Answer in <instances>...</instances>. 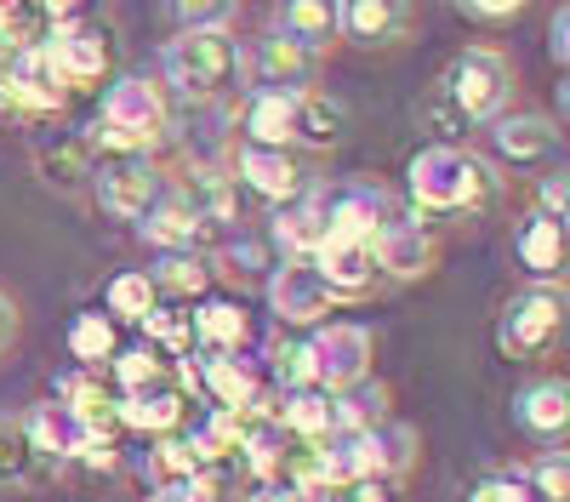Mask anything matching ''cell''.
<instances>
[{"mask_svg":"<svg viewBox=\"0 0 570 502\" xmlns=\"http://www.w3.org/2000/svg\"><path fill=\"white\" fill-rule=\"evenodd\" d=\"M240 144L257 149H292V155H325L343 144L348 109L331 91H246L240 98Z\"/></svg>","mask_w":570,"mask_h":502,"instance_id":"6da1fadb","label":"cell"},{"mask_svg":"<svg viewBox=\"0 0 570 502\" xmlns=\"http://www.w3.org/2000/svg\"><path fill=\"white\" fill-rule=\"evenodd\" d=\"M405 200L416 217H480L502 200V177L480 149L422 144L405 166Z\"/></svg>","mask_w":570,"mask_h":502,"instance_id":"7a4b0ae2","label":"cell"},{"mask_svg":"<svg viewBox=\"0 0 570 502\" xmlns=\"http://www.w3.org/2000/svg\"><path fill=\"white\" fill-rule=\"evenodd\" d=\"M160 69H166V98L177 91L183 104L195 109H212V104H228L234 91H246V40L234 29H188V35H171L166 52H160Z\"/></svg>","mask_w":570,"mask_h":502,"instance_id":"3957f363","label":"cell"},{"mask_svg":"<svg viewBox=\"0 0 570 502\" xmlns=\"http://www.w3.org/2000/svg\"><path fill=\"white\" fill-rule=\"evenodd\" d=\"M171 126V98L155 75H115L91 126V155H149Z\"/></svg>","mask_w":570,"mask_h":502,"instance_id":"277c9868","label":"cell"},{"mask_svg":"<svg viewBox=\"0 0 570 502\" xmlns=\"http://www.w3.org/2000/svg\"><path fill=\"white\" fill-rule=\"evenodd\" d=\"M497 348L513 365H548L570 354V286H519L497 308Z\"/></svg>","mask_w":570,"mask_h":502,"instance_id":"5b68a950","label":"cell"},{"mask_svg":"<svg viewBox=\"0 0 570 502\" xmlns=\"http://www.w3.org/2000/svg\"><path fill=\"white\" fill-rule=\"evenodd\" d=\"M513 91H519V75L497 46H462L440 75V104L451 126L462 131H485L491 120H502L513 109Z\"/></svg>","mask_w":570,"mask_h":502,"instance_id":"8992f818","label":"cell"},{"mask_svg":"<svg viewBox=\"0 0 570 502\" xmlns=\"http://www.w3.org/2000/svg\"><path fill=\"white\" fill-rule=\"evenodd\" d=\"M166 189L171 171L155 155H98V166H91V200L115 223H142Z\"/></svg>","mask_w":570,"mask_h":502,"instance_id":"52a82bcc","label":"cell"},{"mask_svg":"<svg viewBox=\"0 0 570 502\" xmlns=\"http://www.w3.org/2000/svg\"><path fill=\"white\" fill-rule=\"evenodd\" d=\"M228 183L234 189H246L257 195L263 206H292L314 189V160L308 155H292V149H257V144H234L228 155Z\"/></svg>","mask_w":570,"mask_h":502,"instance_id":"ba28073f","label":"cell"},{"mask_svg":"<svg viewBox=\"0 0 570 502\" xmlns=\"http://www.w3.org/2000/svg\"><path fill=\"white\" fill-rule=\"evenodd\" d=\"M400 217V195L376 177H348L331 189L325 183V240H348V246H371L383 228Z\"/></svg>","mask_w":570,"mask_h":502,"instance_id":"9c48e42d","label":"cell"},{"mask_svg":"<svg viewBox=\"0 0 570 502\" xmlns=\"http://www.w3.org/2000/svg\"><path fill=\"white\" fill-rule=\"evenodd\" d=\"M308 360H314V388L325 394H348L360 383H371V360H376V337L360 319H325L308 337Z\"/></svg>","mask_w":570,"mask_h":502,"instance_id":"30bf717a","label":"cell"},{"mask_svg":"<svg viewBox=\"0 0 570 502\" xmlns=\"http://www.w3.org/2000/svg\"><path fill=\"white\" fill-rule=\"evenodd\" d=\"M320 75L325 58L292 35L263 29L257 40H246V91H320Z\"/></svg>","mask_w":570,"mask_h":502,"instance_id":"8fae6325","label":"cell"},{"mask_svg":"<svg viewBox=\"0 0 570 502\" xmlns=\"http://www.w3.org/2000/svg\"><path fill=\"white\" fill-rule=\"evenodd\" d=\"M46 58H52V69L63 75L69 91L109 86L115 80V35L98 18H75V23L46 35Z\"/></svg>","mask_w":570,"mask_h":502,"instance_id":"7c38bea8","label":"cell"},{"mask_svg":"<svg viewBox=\"0 0 570 502\" xmlns=\"http://www.w3.org/2000/svg\"><path fill=\"white\" fill-rule=\"evenodd\" d=\"M480 144L497 166L508 171H531V166H553L559 160V144H564V131L553 115H537V109H508L502 120H491L480 131Z\"/></svg>","mask_w":570,"mask_h":502,"instance_id":"4fadbf2b","label":"cell"},{"mask_svg":"<svg viewBox=\"0 0 570 502\" xmlns=\"http://www.w3.org/2000/svg\"><path fill=\"white\" fill-rule=\"evenodd\" d=\"M0 98H7V115H58L69 104V86L52 69L46 46H18V52L0 58Z\"/></svg>","mask_w":570,"mask_h":502,"instance_id":"5bb4252c","label":"cell"},{"mask_svg":"<svg viewBox=\"0 0 570 502\" xmlns=\"http://www.w3.org/2000/svg\"><path fill=\"white\" fill-rule=\"evenodd\" d=\"M508 411H513V429L537 451H564L570 445V377L564 372H542L531 383H519Z\"/></svg>","mask_w":570,"mask_h":502,"instance_id":"9a60e30c","label":"cell"},{"mask_svg":"<svg viewBox=\"0 0 570 502\" xmlns=\"http://www.w3.org/2000/svg\"><path fill=\"white\" fill-rule=\"evenodd\" d=\"M371 257H376L383 286H416V280H428V274L440 268V235L422 217H405L400 211L383 235L371 240Z\"/></svg>","mask_w":570,"mask_h":502,"instance_id":"2e32d148","label":"cell"},{"mask_svg":"<svg viewBox=\"0 0 570 502\" xmlns=\"http://www.w3.org/2000/svg\"><path fill=\"white\" fill-rule=\"evenodd\" d=\"M513 263L525 268V286H570V228L525 211L513 223Z\"/></svg>","mask_w":570,"mask_h":502,"instance_id":"e0dca14e","label":"cell"},{"mask_svg":"<svg viewBox=\"0 0 570 502\" xmlns=\"http://www.w3.org/2000/svg\"><path fill=\"white\" fill-rule=\"evenodd\" d=\"M263 297H268V308L279 319V332L285 326H325V314L337 308V303L325 297V286L314 280L308 257H279L274 274L263 280Z\"/></svg>","mask_w":570,"mask_h":502,"instance_id":"ac0fdd59","label":"cell"},{"mask_svg":"<svg viewBox=\"0 0 570 502\" xmlns=\"http://www.w3.org/2000/svg\"><path fill=\"white\" fill-rule=\"evenodd\" d=\"M337 35L365 52H376V46L389 52L416 35V7H405V0H337Z\"/></svg>","mask_w":570,"mask_h":502,"instance_id":"d6986e66","label":"cell"},{"mask_svg":"<svg viewBox=\"0 0 570 502\" xmlns=\"http://www.w3.org/2000/svg\"><path fill=\"white\" fill-rule=\"evenodd\" d=\"M308 268H314V280L325 286V297H331V303H365V297L383 292V274H376L371 246L325 240V246L308 257Z\"/></svg>","mask_w":570,"mask_h":502,"instance_id":"ffe728a7","label":"cell"},{"mask_svg":"<svg viewBox=\"0 0 570 502\" xmlns=\"http://www.w3.org/2000/svg\"><path fill=\"white\" fill-rule=\"evenodd\" d=\"M137 235L149 240L155 252H200L206 223H200V211H195V206H188V195L177 189V177H171V189L160 195V206L137 223Z\"/></svg>","mask_w":570,"mask_h":502,"instance_id":"44dd1931","label":"cell"},{"mask_svg":"<svg viewBox=\"0 0 570 502\" xmlns=\"http://www.w3.org/2000/svg\"><path fill=\"white\" fill-rule=\"evenodd\" d=\"M416 456H422V434L411 423H394V417L376 423L365 434V480L371 485H400V480H411Z\"/></svg>","mask_w":570,"mask_h":502,"instance_id":"7402d4cb","label":"cell"},{"mask_svg":"<svg viewBox=\"0 0 570 502\" xmlns=\"http://www.w3.org/2000/svg\"><path fill=\"white\" fill-rule=\"evenodd\" d=\"M268 235L285 257H314L325 246V183H314V189L292 206H279L268 217Z\"/></svg>","mask_w":570,"mask_h":502,"instance_id":"603a6c76","label":"cell"},{"mask_svg":"<svg viewBox=\"0 0 570 502\" xmlns=\"http://www.w3.org/2000/svg\"><path fill=\"white\" fill-rule=\"evenodd\" d=\"M188 326H195V348H200V354H246V343H252L246 308L228 303V297L200 303L195 314H188Z\"/></svg>","mask_w":570,"mask_h":502,"instance_id":"cb8c5ba5","label":"cell"},{"mask_svg":"<svg viewBox=\"0 0 570 502\" xmlns=\"http://www.w3.org/2000/svg\"><path fill=\"white\" fill-rule=\"evenodd\" d=\"M200 388L212 394L217 411H228V417H240L246 405H257V372L246 354H206L200 360Z\"/></svg>","mask_w":570,"mask_h":502,"instance_id":"d4e9b609","label":"cell"},{"mask_svg":"<svg viewBox=\"0 0 570 502\" xmlns=\"http://www.w3.org/2000/svg\"><path fill=\"white\" fill-rule=\"evenodd\" d=\"M91 166H98V155H91L86 137H63V144H40L35 149L40 183L58 189V195H86L91 189Z\"/></svg>","mask_w":570,"mask_h":502,"instance_id":"484cf974","label":"cell"},{"mask_svg":"<svg viewBox=\"0 0 570 502\" xmlns=\"http://www.w3.org/2000/svg\"><path fill=\"white\" fill-rule=\"evenodd\" d=\"M279 429L292 434V440H303L308 451H314V445H325L331 434L343 429V423H337V394H325V388L285 394V400H279Z\"/></svg>","mask_w":570,"mask_h":502,"instance_id":"4316f807","label":"cell"},{"mask_svg":"<svg viewBox=\"0 0 570 502\" xmlns=\"http://www.w3.org/2000/svg\"><path fill=\"white\" fill-rule=\"evenodd\" d=\"M183 388L177 383H149V388H137V394H120V423L126 429H142V434H155V440H166L177 423H183Z\"/></svg>","mask_w":570,"mask_h":502,"instance_id":"83f0119b","label":"cell"},{"mask_svg":"<svg viewBox=\"0 0 570 502\" xmlns=\"http://www.w3.org/2000/svg\"><path fill=\"white\" fill-rule=\"evenodd\" d=\"M274 29L303 40L308 52H331L343 35H337V0H285V7H274Z\"/></svg>","mask_w":570,"mask_h":502,"instance_id":"f1b7e54d","label":"cell"},{"mask_svg":"<svg viewBox=\"0 0 570 502\" xmlns=\"http://www.w3.org/2000/svg\"><path fill=\"white\" fill-rule=\"evenodd\" d=\"M120 354V332L115 319L104 308H86L69 319V360L80 365V372H98V365H109Z\"/></svg>","mask_w":570,"mask_h":502,"instance_id":"f546056e","label":"cell"},{"mask_svg":"<svg viewBox=\"0 0 570 502\" xmlns=\"http://www.w3.org/2000/svg\"><path fill=\"white\" fill-rule=\"evenodd\" d=\"M46 474H52V469L35 456V445H29V434H23V417H0V491L40 485Z\"/></svg>","mask_w":570,"mask_h":502,"instance_id":"4dcf8cb0","label":"cell"},{"mask_svg":"<svg viewBox=\"0 0 570 502\" xmlns=\"http://www.w3.org/2000/svg\"><path fill=\"white\" fill-rule=\"evenodd\" d=\"M160 308V292L149 280V268H120L115 280L104 286V314L109 319H126V326H142Z\"/></svg>","mask_w":570,"mask_h":502,"instance_id":"1f68e13d","label":"cell"},{"mask_svg":"<svg viewBox=\"0 0 570 502\" xmlns=\"http://www.w3.org/2000/svg\"><path fill=\"white\" fill-rule=\"evenodd\" d=\"M149 280H155L160 297H200L206 280H212V263H206V252H160Z\"/></svg>","mask_w":570,"mask_h":502,"instance_id":"d6a6232c","label":"cell"},{"mask_svg":"<svg viewBox=\"0 0 570 502\" xmlns=\"http://www.w3.org/2000/svg\"><path fill=\"white\" fill-rule=\"evenodd\" d=\"M263 354H268V372H274V383H279L285 394H303V388H314L308 337H285V332H274Z\"/></svg>","mask_w":570,"mask_h":502,"instance_id":"836d02e7","label":"cell"},{"mask_svg":"<svg viewBox=\"0 0 570 502\" xmlns=\"http://www.w3.org/2000/svg\"><path fill=\"white\" fill-rule=\"evenodd\" d=\"M456 502H542L531 491V480L519 474V469H497V474H480V480H468Z\"/></svg>","mask_w":570,"mask_h":502,"instance_id":"e575fe53","label":"cell"},{"mask_svg":"<svg viewBox=\"0 0 570 502\" xmlns=\"http://www.w3.org/2000/svg\"><path fill=\"white\" fill-rule=\"evenodd\" d=\"M212 263V274H228V280H257V274H263V280H268V274H274V263L263 257V240H252V235H240V240H228L217 257H206Z\"/></svg>","mask_w":570,"mask_h":502,"instance_id":"d590c367","label":"cell"},{"mask_svg":"<svg viewBox=\"0 0 570 502\" xmlns=\"http://www.w3.org/2000/svg\"><path fill=\"white\" fill-rule=\"evenodd\" d=\"M519 474L531 480L542 502H570V451H537Z\"/></svg>","mask_w":570,"mask_h":502,"instance_id":"8d00e7d4","label":"cell"},{"mask_svg":"<svg viewBox=\"0 0 570 502\" xmlns=\"http://www.w3.org/2000/svg\"><path fill=\"white\" fill-rule=\"evenodd\" d=\"M109 365H115V383H120L126 394H137V388H149V383H160V377H166L155 348H120Z\"/></svg>","mask_w":570,"mask_h":502,"instance_id":"74e56055","label":"cell"},{"mask_svg":"<svg viewBox=\"0 0 570 502\" xmlns=\"http://www.w3.org/2000/svg\"><path fill=\"white\" fill-rule=\"evenodd\" d=\"M531 200H537L531 211H542V217H553V223L570 228V166L542 171V183H537V195H531Z\"/></svg>","mask_w":570,"mask_h":502,"instance_id":"f35d334b","label":"cell"},{"mask_svg":"<svg viewBox=\"0 0 570 502\" xmlns=\"http://www.w3.org/2000/svg\"><path fill=\"white\" fill-rule=\"evenodd\" d=\"M142 332H149L160 348H195V326H188V314H177V308H155L149 319H142Z\"/></svg>","mask_w":570,"mask_h":502,"instance_id":"ab89813d","label":"cell"},{"mask_svg":"<svg viewBox=\"0 0 570 502\" xmlns=\"http://www.w3.org/2000/svg\"><path fill=\"white\" fill-rule=\"evenodd\" d=\"M462 23H491V29H508L525 18V0H462L456 7Z\"/></svg>","mask_w":570,"mask_h":502,"instance_id":"60d3db41","label":"cell"},{"mask_svg":"<svg viewBox=\"0 0 570 502\" xmlns=\"http://www.w3.org/2000/svg\"><path fill=\"white\" fill-rule=\"evenodd\" d=\"M171 23H177V35H188V29H234V7H171L166 12Z\"/></svg>","mask_w":570,"mask_h":502,"instance_id":"b9f144b4","label":"cell"},{"mask_svg":"<svg viewBox=\"0 0 570 502\" xmlns=\"http://www.w3.org/2000/svg\"><path fill=\"white\" fill-rule=\"evenodd\" d=\"M548 52H553V63H559V69H570V7H559V12H553Z\"/></svg>","mask_w":570,"mask_h":502,"instance_id":"7bdbcfd3","label":"cell"},{"mask_svg":"<svg viewBox=\"0 0 570 502\" xmlns=\"http://www.w3.org/2000/svg\"><path fill=\"white\" fill-rule=\"evenodd\" d=\"M18 332H23V314H18V303L0 292V360L12 354V343H18Z\"/></svg>","mask_w":570,"mask_h":502,"instance_id":"ee69618b","label":"cell"},{"mask_svg":"<svg viewBox=\"0 0 570 502\" xmlns=\"http://www.w3.org/2000/svg\"><path fill=\"white\" fill-rule=\"evenodd\" d=\"M559 120H564V126H570V80H564V86H559Z\"/></svg>","mask_w":570,"mask_h":502,"instance_id":"f6af8a7d","label":"cell"},{"mask_svg":"<svg viewBox=\"0 0 570 502\" xmlns=\"http://www.w3.org/2000/svg\"><path fill=\"white\" fill-rule=\"evenodd\" d=\"M0 115H7V98H0Z\"/></svg>","mask_w":570,"mask_h":502,"instance_id":"bcb514c9","label":"cell"},{"mask_svg":"<svg viewBox=\"0 0 570 502\" xmlns=\"http://www.w3.org/2000/svg\"><path fill=\"white\" fill-rule=\"evenodd\" d=\"M297 502H314V496H297Z\"/></svg>","mask_w":570,"mask_h":502,"instance_id":"7dc6e473","label":"cell"}]
</instances>
